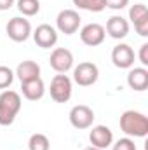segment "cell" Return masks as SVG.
Listing matches in <instances>:
<instances>
[{
    "label": "cell",
    "instance_id": "25",
    "mask_svg": "<svg viewBox=\"0 0 148 150\" xmlns=\"http://www.w3.org/2000/svg\"><path fill=\"white\" fill-rule=\"evenodd\" d=\"M14 5V0H0V11H7Z\"/></svg>",
    "mask_w": 148,
    "mask_h": 150
},
{
    "label": "cell",
    "instance_id": "14",
    "mask_svg": "<svg viewBox=\"0 0 148 150\" xmlns=\"http://www.w3.org/2000/svg\"><path fill=\"white\" fill-rule=\"evenodd\" d=\"M105 32L115 40H120V38H125L129 33V21L122 16H111L110 19L106 21V28Z\"/></svg>",
    "mask_w": 148,
    "mask_h": 150
},
{
    "label": "cell",
    "instance_id": "24",
    "mask_svg": "<svg viewBox=\"0 0 148 150\" xmlns=\"http://www.w3.org/2000/svg\"><path fill=\"white\" fill-rule=\"evenodd\" d=\"M138 58H140V63H141L143 67H148V44H143V45L140 47Z\"/></svg>",
    "mask_w": 148,
    "mask_h": 150
},
{
    "label": "cell",
    "instance_id": "18",
    "mask_svg": "<svg viewBox=\"0 0 148 150\" xmlns=\"http://www.w3.org/2000/svg\"><path fill=\"white\" fill-rule=\"evenodd\" d=\"M75 7L82 9V11H89V12H101L106 9L105 0H72Z\"/></svg>",
    "mask_w": 148,
    "mask_h": 150
},
{
    "label": "cell",
    "instance_id": "10",
    "mask_svg": "<svg viewBox=\"0 0 148 150\" xmlns=\"http://www.w3.org/2000/svg\"><path fill=\"white\" fill-rule=\"evenodd\" d=\"M105 37H106L105 26H101L99 23H89V25H85L80 30V40H82V44H85L89 47H96V45L103 44Z\"/></svg>",
    "mask_w": 148,
    "mask_h": 150
},
{
    "label": "cell",
    "instance_id": "20",
    "mask_svg": "<svg viewBox=\"0 0 148 150\" xmlns=\"http://www.w3.org/2000/svg\"><path fill=\"white\" fill-rule=\"evenodd\" d=\"M28 149L30 150H49L51 149V142H49V138L45 134L35 133L28 140Z\"/></svg>",
    "mask_w": 148,
    "mask_h": 150
},
{
    "label": "cell",
    "instance_id": "17",
    "mask_svg": "<svg viewBox=\"0 0 148 150\" xmlns=\"http://www.w3.org/2000/svg\"><path fill=\"white\" fill-rule=\"evenodd\" d=\"M18 79L21 82H26V80H33L40 77V65L37 61H32V59H26V61H21L16 68V74Z\"/></svg>",
    "mask_w": 148,
    "mask_h": 150
},
{
    "label": "cell",
    "instance_id": "11",
    "mask_svg": "<svg viewBox=\"0 0 148 150\" xmlns=\"http://www.w3.org/2000/svg\"><path fill=\"white\" fill-rule=\"evenodd\" d=\"M129 19L141 37H148V9L145 4H134L129 9Z\"/></svg>",
    "mask_w": 148,
    "mask_h": 150
},
{
    "label": "cell",
    "instance_id": "1",
    "mask_svg": "<svg viewBox=\"0 0 148 150\" xmlns=\"http://www.w3.org/2000/svg\"><path fill=\"white\" fill-rule=\"evenodd\" d=\"M120 129L129 138H145L148 134V117L136 110H125L120 115Z\"/></svg>",
    "mask_w": 148,
    "mask_h": 150
},
{
    "label": "cell",
    "instance_id": "23",
    "mask_svg": "<svg viewBox=\"0 0 148 150\" xmlns=\"http://www.w3.org/2000/svg\"><path fill=\"white\" fill-rule=\"evenodd\" d=\"M127 4L129 0H105V5L113 11H122L124 7H127Z\"/></svg>",
    "mask_w": 148,
    "mask_h": 150
},
{
    "label": "cell",
    "instance_id": "4",
    "mask_svg": "<svg viewBox=\"0 0 148 150\" xmlns=\"http://www.w3.org/2000/svg\"><path fill=\"white\" fill-rule=\"evenodd\" d=\"M5 32H7V37L12 42H25L32 35V25L26 18L16 16V18L9 19V23L5 26Z\"/></svg>",
    "mask_w": 148,
    "mask_h": 150
},
{
    "label": "cell",
    "instance_id": "15",
    "mask_svg": "<svg viewBox=\"0 0 148 150\" xmlns=\"http://www.w3.org/2000/svg\"><path fill=\"white\" fill-rule=\"evenodd\" d=\"M21 93L26 100L30 101H37L40 100L44 94H45V84L44 80L38 77L33 80H26V82H21Z\"/></svg>",
    "mask_w": 148,
    "mask_h": 150
},
{
    "label": "cell",
    "instance_id": "7",
    "mask_svg": "<svg viewBox=\"0 0 148 150\" xmlns=\"http://www.w3.org/2000/svg\"><path fill=\"white\" fill-rule=\"evenodd\" d=\"M56 26L65 35H73L80 26V16L73 9H63L56 18Z\"/></svg>",
    "mask_w": 148,
    "mask_h": 150
},
{
    "label": "cell",
    "instance_id": "8",
    "mask_svg": "<svg viewBox=\"0 0 148 150\" xmlns=\"http://www.w3.org/2000/svg\"><path fill=\"white\" fill-rule=\"evenodd\" d=\"M49 63H51V67H52L58 74H66V72L72 70V67H73V54H72V51H68L66 47H56V49L51 52Z\"/></svg>",
    "mask_w": 148,
    "mask_h": 150
},
{
    "label": "cell",
    "instance_id": "2",
    "mask_svg": "<svg viewBox=\"0 0 148 150\" xmlns=\"http://www.w3.org/2000/svg\"><path fill=\"white\" fill-rule=\"evenodd\" d=\"M21 105L19 93L5 89L0 94V126H11L21 110Z\"/></svg>",
    "mask_w": 148,
    "mask_h": 150
},
{
    "label": "cell",
    "instance_id": "16",
    "mask_svg": "<svg viewBox=\"0 0 148 150\" xmlns=\"http://www.w3.org/2000/svg\"><path fill=\"white\" fill-rule=\"evenodd\" d=\"M127 84L132 91H145L148 87V70L145 67L131 68L127 74Z\"/></svg>",
    "mask_w": 148,
    "mask_h": 150
},
{
    "label": "cell",
    "instance_id": "5",
    "mask_svg": "<svg viewBox=\"0 0 148 150\" xmlns=\"http://www.w3.org/2000/svg\"><path fill=\"white\" fill-rule=\"evenodd\" d=\"M98 77H99V68L91 61L78 63L73 70V80L82 87H89V86L96 84Z\"/></svg>",
    "mask_w": 148,
    "mask_h": 150
},
{
    "label": "cell",
    "instance_id": "6",
    "mask_svg": "<svg viewBox=\"0 0 148 150\" xmlns=\"http://www.w3.org/2000/svg\"><path fill=\"white\" fill-rule=\"evenodd\" d=\"M70 124L75 129H89L94 122V112L87 105H75L70 110Z\"/></svg>",
    "mask_w": 148,
    "mask_h": 150
},
{
    "label": "cell",
    "instance_id": "19",
    "mask_svg": "<svg viewBox=\"0 0 148 150\" xmlns=\"http://www.w3.org/2000/svg\"><path fill=\"white\" fill-rule=\"evenodd\" d=\"M18 9H19V12H21L23 16L32 18V16L38 14V11H40V2H38V0H18Z\"/></svg>",
    "mask_w": 148,
    "mask_h": 150
},
{
    "label": "cell",
    "instance_id": "12",
    "mask_svg": "<svg viewBox=\"0 0 148 150\" xmlns=\"http://www.w3.org/2000/svg\"><path fill=\"white\" fill-rule=\"evenodd\" d=\"M134 51L127 44H118L111 51V61L117 68H131L134 65Z\"/></svg>",
    "mask_w": 148,
    "mask_h": 150
},
{
    "label": "cell",
    "instance_id": "9",
    "mask_svg": "<svg viewBox=\"0 0 148 150\" xmlns=\"http://www.w3.org/2000/svg\"><path fill=\"white\" fill-rule=\"evenodd\" d=\"M32 35H33L35 44L42 49H51V47H54L58 44V30L54 26L47 25V23L38 25Z\"/></svg>",
    "mask_w": 148,
    "mask_h": 150
},
{
    "label": "cell",
    "instance_id": "3",
    "mask_svg": "<svg viewBox=\"0 0 148 150\" xmlns=\"http://www.w3.org/2000/svg\"><path fill=\"white\" fill-rule=\"evenodd\" d=\"M72 91H73V84H72V79L68 75L58 74L52 77L49 93L56 103H66L72 98Z\"/></svg>",
    "mask_w": 148,
    "mask_h": 150
},
{
    "label": "cell",
    "instance_id": "13",
    "mask_svg": "<svg viewBox=\"0 0 148 150\" xmlns=\"http://www.w3.org/2000/svg\"><path fill=\"white\" fill-rule=\"evenodd\" d=\"M89 142H91L92 147L105 150L113 143V133H111V129L108 126H103V124L94 126L89 133Z\"/></svg>",
    "mask_w": 148,
    "mask_h": 150
},
{
    "label": "cell",
    "instance_id": "22",
    "mask_svg": "<svg viewBox=\"0 0 148 150\" xmlns=\"http://www.w3.org/2000/svg\"><path fill=\"white\" fill-rule=\"evenodd\" d=\"M111 150H138V149H136L134 140H132V138H129V136H125V138L117 140V142H115V145L111 147Z\"/></svg>",
    "mask_w": 148,
    "mask_h": 150
},
{
    "label": "cell",
    "instance_id": "21",
    "mask_svg": "<svg viewBox=\"0 0 148 150\" xmlns=\"http://www.w3.org/2000/svg\"><path fill=\"white\" fill-rule=\"evenodd\" d=\"M14 80V72L5 67V65H0V89H7Z\"/></svg>",
    "mask_w": 148,
    "mask_h": 150
},
{
    "label": "cell",
    "instance_id": "26",
    "mask_svg": "<svg viewBox=\"0 0 148 150\" xmlns=\"http://www.w3.org/2000/svg\"><path fill=\"white\" fill-rule=\"evenodd\" d=\"M84 150H101V149H96V147H92V145H91V147H85Z\"/></svg>",
    "mask_w": 148,
    "mask_h": 150
}]
</instances>
